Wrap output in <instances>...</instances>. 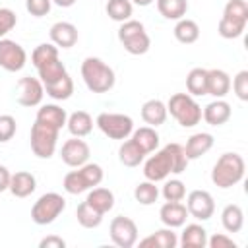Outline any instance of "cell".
Instances as JSON below:
<instances>
[{
    "label": "cell",
    "instance_id": "2",
    "mask_svg": "<svg viewBox=\"0 0 248 248\" xmlns=\"http://www.w3.org/2000/svg\"><path fill=\"white\" fill-rule=\"evenodd\" d=\"M81 78L89 91L93 93H107L114 87V70L97 56H87L81 62Z\"/></svg>",
    "mask_w": 248,
    "mask_h": 248
},
{
    "label": "cell",
    "instance_id": "1",
    "mask_svg": "<svg viewBox=\"0 0 248 248\" xmlns=\"http://www.w3.org/2000/svg\"><path fill=\"white\" fill-rule=\"evenodd\" d=\"M188 167V157L184 153V147L180 143H167L163 149L155 151L145 165H143V176L151 182H161L169 174H180Z\"/></svg>",
    "mask_w": 248,
    "mask_h": 248
},
{
    "label": "cell",
    "instance_id": "36",
    "mask_svg": "<svg viewBox=\"0 0 248 248\" xmlns=\"http://www.w3.org/2000/svg\"><path fill=\"white\" fill-rule=\"evenodd\" d=\"M107 16L114 21H128L132 19V2L130 0H108L107 2Z\"/></svg>",
    "mask_w": 248,
    "mask_h": 248
},
{
    "label": "cell",
    "instance_id": "44",
    "mask_svg": "<svg viewBox=\"0 0 248 248\" xmlns=\"http://www.w3.org/2000/svg\"><path fill=\"white\" fill-rule=\"evenodd\" d=\"M50 6H52L50 0H25V10L35 17L46 16L50 12Z\"/></svg>",
    "mask_w": 248,
    "mask_h": 248
},
{
    "label": "cell",
    "instance_id": "41",
    "mask_svg": "<svg viewBox=\"0 0 248 248\" xmlns=\"http://www.w3.org/2000/svg\"><path fill=\"white\" fill-rule=\"evenodd\" d=\"M231 85H232L234 95H236L240 101H248V70H240V72L232 78Z\"/></svg>",
    "mask_w": 248,
    "mask_h": 248
},
{
    "label": "cell",
    "instance_id": "3",
    "mask_svg": "<svg viewBox=\"0 0 248 248\" xmlns=\"http://www.w3.org/2000/svg\"><path fill=\"white\" fill-rule=\"evenodd\" d=\"M244 159L238 153H223L211 170V182L217 188H231L244 178Z\"/></svg>",
    "mask_w": 248,
    "mask_h": 248
},
{
    "label": "cell",
    "instance_id": "47",
    "mask_svg": "<svg viewBox=\"0 0 248 248\" xmlns=\"http://www.w3.org/2000/svg\"><path fill=\"white\" fill-rule=\"evenodd\" d=\"M10 178H12L10 170L4 165H0V192H6L10 188Z\"/></svg>",
    "mask_w": 248,
    "mask_h": 248
},
{
    "label": "cell",
    "instance_id": "14",
    "mask_svg": "<svg viewBox=\"0 0 248 248\" xmlns=\"http://www.w3.org/2000/svg\"><path fill=\"white\" fill-rule=\"evenodd\" d=\"M89 145L81 140V138H72V140H66L62 143V149H60V157L62 161L68 165V167H81L87 163L89 159Z\"/></svg>",
    "mask_w": 248,
    "mask_h": 248
},
{
    "label": "cell",
    "instance_id": "27",
    "mask_svg": "<svg viewBox=\"0 0 248 248\" xmlns=\"http://www.w3.org/2000/svg\"><path fill=\"white\" fill-rule=\"evenodd\" d=\"M85 202L91 205V207H95L99 213H108L112 207H114V194L108 190V188H93L89 194H87V198H85Z\"/></svg>",
    "mask_w": 248,
    "mask_h": 248
},
{
    "label": "cell",
    "instance_id": "37",
    "mask_svg": "<svg viewBox=\"0 0 248 248\" xmlns=\"http://www.w3.org/2000/svg\"><path fill=\"white\" fill-rule=\"evenodd\" d=\"M134 198L138 203L141 205H151L157 202L159 198V188L155 186V182L151 180H145V182H140L136 188H134Z\"/></svg>",
    "mask_w": 248,
    "mask_h": 248
},
{
    "label": "cell",
    "instance_id": "26",
    "mask_svg": "<svg viewBox=\"0 0 248 248\" xmlns=\"http://www.w3.org/2000/svg\"><path fill=\"white\" fill-rule=\"evenodd\" d=\"M132 140L140 145V149H141L145 155L153 153V151L157 149V145H159V134L155 132L153 126H141V128L134 130V132H132Z\"/></svg>",
    "mask_w": 248,
    "mask_h": 248
},
{
    "label": "cell",
    "instance_id": "6",
    "mask_svg": "<svg viewBox=\"0 0 248 248\" xmlns=\"http://www.w3.org/2000/svg\"><path fill=\"white\" fill-rule=\"evenodd\" d=\"M118 41L122 43L124 50L134 54V56L145 54L151 46V39L145 31L143 23L138 21V19L122 21V25L118 27Z\"/></svg>",
    "mask_w": 248,
    "mask_h": 248
},
{
    "label": "cell",
    "instance_id": "15",
    "mask_svg": "<svg viewBox=\"0 0 248 248\" xmlns=\"http://www.w3.org/2000/svg\"><path fill=\"white\" fill-rule=\"evenodd\" d=\"M50 41L58 48H72L78 43V27L70 21H56L50 27Z\"/></svg>",
    "mask_w": 248,
    "mask_h": 248
},
{
    "label": "cell",
    "instance_id": "11",
    "mask_svg": "<svg viewBox=\"0 0 248 248\" xmlns=\"http://www.w3.org/2000/svg\"><path fill=\"white\" fill-rule=\"evenodd\" d=\"M27 62L25 48L12 41V39H0V68L6 72H19Z\"/></svg>",
    "mask_w": 248,
    "mask_h": 248
},
{
    "label": "cell",
    "instance_id": "49",
    "mask_svg": "<svg viewBox=\"0 0 248 248\" xmlns=\"http://www.w3.org/2000/svg\"><path fill=\"white\" fill-rule=\"evenodd\" d=\"M130 2H134L136 6H149L153 0H130Z\"/></svg>",
    "mask_w": 248,
    "mask_h": 248
},
{
    "label": "cell",
    "instance_id": "18",
    "mask_svg": "<svg viewBox=\"0 0 248 248\" xmlns=\"http://www.w3.org/2000/svg\"><path fill=\"white\" fill-rule=\"evenodd\" d=\"M229 91H231V76L219 68L207 70V95L215 99H223Z\"/></svg>",
    "mask_w": 248,
    "mask_h": 248
},
{
    "label": "cell",
    "instance_id": "39",
    "mask_svg": "<svg viewBox=\"0 0 248 248\" xmlns=\"http://www.w3.org/2000/svg\"><path fill=\"white\" fill-rule=\"evenodd\" d=\"M52 58H58V46L52 45V43H41L35 46V50L31 52V62L35 68L43 66L45 62L52 60Z\"/></svg>",
    "mask_w": 248,
    "mask_h": 248
},
{
    "label": "cell",
    "instance_id": "24",
    "mask_svg": "<svg viewBox=\"0 0 248 248\" xmlns=\"http://www.w3.org/2000/svg\"><path fill=\"white\" fill-rule=\"evenodd\" d=\"M180 244L184 248H203L207 246V231L198 223H190L180 234Z\"/></svg>",
    "mask_w": 248,
    "mask_h": 248
},
{
    "label": "cell",
    "instance_id": "22",
    "mask_svg": "<svg viewBox=\"0 0 248 248\" xmlns=\"http://www.w3.org/2000/svg\"><path fill=\"white\" fill-rule=\"evenodd\" d=\"M176 244H178V238H176V232L170 227L155 231L153 234H149V236L140 240L141 248H174Z\"/></svg>",
    "mask_w": 248,
    "mask_h": 248
},
{
    "label": "cell",
    "instance_id": "31",
    "mask_svg": "<svg viewBox=\"0 0 248 248\" xmlns=\"http://www.w3.org/2000/svg\"><path fill=\"white\" fill-rule=\"evenodd\" d=\"M118 159L124 167H138L145 159V153L140 149V145L134 140H126L118 149Z\"/></svg>",
    "mask_w": 248,
    "mask_h": 248
},
{
    "label": "cell",
    "instance_id": "17",
    "mask_svg": "<svg viewBox=\"0 0 248 248\" xmlns=\"http://www.w3.org/2000/svg\"><path fill=\"white\" fill-rule=\"evenodd\" d=\"M231 114H232V108H231V105H229L227 101H223V99L211 101V103L202 110V118H203L209 126H221V124H225V122L231 118Z\"/></svg>",
    "mask_w": 248,
    "mask_h": 248
},
{
    "label": "cell",
    "instance_id": "8",
    "mask_svg": "<svg viewBox=\"0 0 248 248\" xmlns=\"http://www.w3.org/2000/svg\"><path fill=\"white\" fill-rule=\"evenodd\" d=\"M95 124L110 140H128L134 132V120L120 112H101Z\"/></svg>",
    "mask_w": 248,
    "mask_h": 248
},
{
    "label": "cell",
    "instance_id": "7",
    "mask_svg": "<svg viewBox=\"0 0 248 248\" xmlns=\"http://www.w3.org/2000/svg\"><path fill=\"white\" fill-rule=\"evenodd\" d=\"M58 132H60L58 126L35 118V124L31 128V151L39 159H50L56 151Z\"/></svg>",
    "mask_w": 248,
    "mask_h": 248
},
{
    "label": "cell",
    "instance_id": "4",
    "mask_svg": "<svg viewBox=\"0 0 248 248\" xmlns=\"http://www.w3.org/2000/svg\"><path fill=\"white\" fill-rule=\"evenodd\" d=\"M248 23V4L246 0H229L219 19L217 31L223 39H236L244 33Z\"/></svg>",
    "mask_w": 248,
    "mask_h": 248
},
{
    "label": "cell",
    "instance_id": "25",
    "mask_svg": "<svg viewBox=\"0 0 248 248\" xmlns=\"http://www.w3.org/2000/svg\"><path fill=\"white\" fill-rule=\"evenodd\" d=\"M221 223L227 232H238L244 227V211L236 203H229L221 211Z\"/></svg>",
    "mask_w": 248,
    "mask_h": 248
},
{
    "label": "cell",
    "instance_id": "29",
    "mask_svg": "<svg viewBox=\"0 0 248 248\" xmlns=\"http://www.w3.org/2000/svg\"><path fill=\"white\" fill-rule=\"evenodd\" d=\"M186 89L194 97L207 95V70L205 68H192L186 76Z\"/></svg>",
    "mask_w": 248,
    "mask_h": 248
},
{
    "label": "cell",
    "instance_id": "10",
    "mask_svg": "<svg viewBox=\"0 0 248 248\" xmlns=\"http://www.w3.org/2000/svg\"><path fill=\"white\" fill-rule=\"evenodd\" d=\"M108 232H110V240L120 248H132L138 242V225L134 223V219L126 215L114 217L110 221Z\"/></svg>",
    "mask_w": 248,
    "mask_h": 248
},
{
    "label": "cell",
    "instance_id": "32",
    "mask_svg": "<svg viewBox=\"0 0 248 248\" xmlns=\"http://www.w3.org/2000/svg\"><path fill=\"white\" fill-rule=\"evenodd\" d=\"M157 10L165 19H182L188 12V0H157Z\"/></svg>",
    "mask_w": 248,
    "mask_h": 248
},
{
    "label": "cell",
    "instance_id": "20",
    "mask_svg": "<svg viewBox=\"0 0 248 248\" xmlns=\"http://www.w3.org/2000/svg\"><path fill=\"white\" fill-rule=\"evenodd\" d=\"M35 188H37V180H35V176L31 174V172H27V170H17L16 174H12V178H10V192L16 196V198H27V196H31L33 192H35Z\"/></svg>",
    "mask_w": 248,
    "mask_h": 248
},
{
    "label": "cell",
    "instance_id": "48",
    "mask_svg": "<svg viewBox=\"0 0 248 248\" xmlns=\"http://www.w3.org/2000/svg\"><path fill=\"white\" fill-rule=\"evenodd\" d=\"M50 2H54V4L60 6V8H70V6L76 4V0H50Z\"/></svg>",
    "mask_w": 248,
    "mask_h": 248
},
{
    "label": "cell",
    "instance_id": "33",
    "mask_svg": "<svg viewBox=\"0 0 248 248\" xmlns=\"http://www.w3.org/2000/svg\"><path fill=\"white\" fill-rule=\"evenodd\" d=\"M37 72H39V79L43 81V85L52 83V81H56V79H60L62 76L68 74L66 72V66L60 62V58H52V60L45 62L43 66L37 68Z\"/></svg>",
    "mask_w": 248,
    "mask_h": 248
},
{
    "label": "cell",
    "instance_id": "9",
    "mask_svg": "<svg viewBox=\"0 0 248 248\" xmlns=\"http://www.w3.org/2000/svg\"><path fill=\"white\" fill-rule=\"evenodd\" d=\"M66 207V200L56 192L43 194L31 207V219L37 225H50Z\"/></svg>",
    "mask_w": 248,
    "mask_h": 248
},
{
    "label": "cell",
    "instance_id": "19",
    "mask_svg": "<svg viewBox=\"0 0 248 248\" xmlns=\"http://www.w3.org/2000/svg\"><path fill=\"white\" fill-rule=\"evenodd\" d=\"M211 147H213V136L207 132H198L188 138V141L184 145V153H186L188 161H192V159H200L202 155H205Z\"/></svg>",
    "mask_w": 248,
    "mask_h": 248
},
{
    "label": "cell",
    "instance_id": "21",
    "mask_svg": "<svg viewBox=\"0 0 248 248\" xmlns=\"http://www.w3.org/2000/svg\"><path fill=\"white\" fill-rule=\"evenodd\" d=\"M167 114H169L167 112V105L163 101H159V99H149V101H145L141 105V118H143L145 124H149L153 128L161 126L167 120Z\"/></svg>",
    "mask_w": 248,
    "mask_h": 248
},
{
    "label": "cell",
    "instance_id": "46",
    "mask_svg": "<svg viewBox=\"0 0 248 248\" xmlns=\"http://www.w3.org/2000/svg\"><path fill=\"white\" fill-rule=\"evenodd\" d=\"M41 248H64L66 246V240L56 236V234H50V236H45L41 242H39Z\"/></svg>",
    "mask_w": 248,
    "mask_h": 248
},
{
    "label": "cell",
    "instance_id": "16",
    "mask_svg": "<svg viewBox=\"0 0 248 248\" xmlns=\"http://www.w3.org/2000/svg\"><path fill=\"white\" fill-rule=\"evenodd\" d=\"M159 217H161L163 225H167L170 229H176V227H182L186 223L188 209L180 202H165L159 209Z\"/></svg>",
    "mask_w": 248,
    "mask_h": 248
},
{
    "label": "cell",
    "instance_id": "12",
    "mask_svg": "<svg viewBox=\"0 0 248 248\" xmlns=\"http://www.w3.org/2000/svg\"><path fill=\"white\" fill-rule=\"evenodd\" d=\"M186 209L188 213L198 221H207L215 213V202L213 196L207 190H192L186 198Z\"/></svg>",
    "mask_w": 248,
    "mask_h": 248
},
{
    "label": "cell",
    "instance_id": "42",
    "mask_svg": "<svg viewBox=\"0 0 248 248\" xmlns=\"http://www.w3.org/2000/svg\"><path fill=\"white\" fill-rule=\"evenodd\" d=\"M16 130H17L16 118L12 114H0V143L10 141L16 136Z\"/></svg>",
    "mask_w": 248,
    "mask_h": 248
},
{
    "label": "cell",
    "instance_id": "30",
    "mask_svg": "<svg viewBox=\"0 0 248 248\" xmlns=\"http://www.w3.org/2000/svg\"><path fill=\"white\" fill-rule=\"evenodd\" d=\"M43 87H45V93H46L48 97H52L54 101H66V99H70L72 93H74V81H72L70 74H66V76H62L60 79H56V81H52V83H46V85H43Z\"/></svg>",
    "mask_w": 248,
    "mask_h": 248
},
{
    "label": "cell",
    "instance_id": "35",
    "mask_svg": "<svg viewBox=\"0 0 248 248\" xmlns=\"http://www.w3.org/2000/svg\"><path fill=\"white\" fill-rule=\"evenodd\" d=\"M76 217H78V223L85 229H95L103 223V213H99L95 207H91L87 202H81L76 209Z\"/></svg>",
    "mask_w": 248,
    "mask_h": 248
},
{
    "label": "cell",
    "instance_id": "28",
    "mask_svg": "<svg viewBox=\"0 0 248 248\" xmlns=\"http://www.w3.org/2000/svg\"><path fill=\"white\" fill-rule=\"evenodd\" d=\"M174 37L182 45H192V43H196L200 39V25L194 19L182 17L174 25Z\"/></svg>",
    "mask_w": 248,
    "mask_h": 248
},
{
    "label": "cell",
    "instance_id": "34",
    "mask_svg": "<svg viewBox=\"0 0 248 248\" xmlns=\"http://www.w3.org/2000/svg\"><path fill=\"white\" fill-rule=\"evenodd\" d=\"M35 118H39V120H43V122H48V124H54V126H58L60 130H62V126L66 124V120H68V114H66V110L62 108V107H58V105H43L39 110H37V116Z\"/></svg>",
    "mask_w": 248,
    "mask_h": 248
},
{
    "label": "cell",
    "instance_id": "45",
    "mask_svg": "<svg viewBox=\"0 0 248 248\" xmlns=\"http://www.w3.org/2000/svg\"><path fill=\"white\" fill-rule=\"evenodd\" d=\"M207 246L209 248H236V242L231 236H227L223 232H217L211 238H207Z\"/></svg>",
    "mask_w": 248,
    "mask_h": 248
},
{
    "label": "cell",
    "instance_id": "13",
    "mask_svg": "<svg viewBox=\"0 0 248 248\" xmlns=\"http://www.w3.org/2000/svg\"><path fill=\"white\" fill-rule=\"evenodd\" d=\"M45 97V87L39 78H21L17 81V103L21 107H37Z\"/></svg>",
    "mask_w": 248,
    "mask_h": 248
},
{
    "label": "cell",
    "instance_id": "40",
    "mask_svg": "<svg viewBox=\"0 0 248 248\" xmlns=\"http://www.w3.org/2000/svg\"><path fill=\"white\" fill-rule=\"evenodd\" d=\"M165 202H182L186 198V186L182 180L178 178H172V180H167L163 190H161Z\"/></svg>",
    "mask_w": 248,
    "mask_h": 248
},
{
    "label": "cell",
    "instance_id": "5",
    "mask_svg": "<svg viewBox=\"0 0 248 248\" xmlns=\"http://www.w3.org/2000/svg\"><path fill=\"white\" fill-rule=\"evenodd\" d=\"M167 112L182 126V128H192L200 124L202 120V107L194 101L190 93H174L170 95L167 103Z\"/></svg>",
    "mask_w": 248,
    "mask_h": 248
},
{
    "label": "cell",
    "instance_id": "38",
    "mask_svg": "<svg viewBox=\"0 0 248 248\" xmlns=\"http://www.w3.org/2000/svg\"><path fill=\"white\" fill-rule=\"evenodd\" d=\"M62 186H64V190H66L68 194H74V196H78V194L89 190V184H87L83 172L79 170V167H78V170H70V172L64 176Z\"/></svg>",
    "mask_w": 248,
    "mask_h": 248
},
{
    "label": "cell",
    "instance_id": "23",
    "mask_svg": "<svg viewBox=\"0 0 248 248\" xmlns=\"http://www.w3.org/2000/svg\"><path fill=\"white\" fill-rule=\"evenodd\" d=\"M66 126H68V130H70L72 136H76V138H85V136L91 134V130H93V118H91V114L85 112V110H76V112H72V114L68 116Z\"/></svg>",
    "mask_w": 248,
    "mask_h": 248
},
{
    "label": "cell",
    "instance_id": "43",
    "mask_svg": "<svg viewBox=\"0 0 248 248\" xmlns=\"http://www.w3.org/2000/svg\"><path fill=\"white\" fill-rule=\"evenodd\" d=\"M17 23V16L16 12H12L10 8H0V39H4Z\"/></svg>",
    "mask_w": 248,
    "mask_h": 248
}]
</instances>
